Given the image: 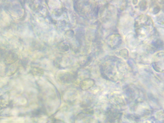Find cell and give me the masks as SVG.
Returning <instances> with one entry per match:
<instances>
[{"mask_svg":"<svg viewBox=\"0 0 164 123\" xmlns=\"http://www.w3.org/2000/svg\"><path fill=\"white\" fill-rule=\"evenodd\" d=\"M61 81L65 83H69L74 81L75 77L70 73L65 74L60 77Z\"/></svg>","mask_w":164,"mask_h":123,"instance_id":"6da1fadb","label":"cell"}]
</instances>
